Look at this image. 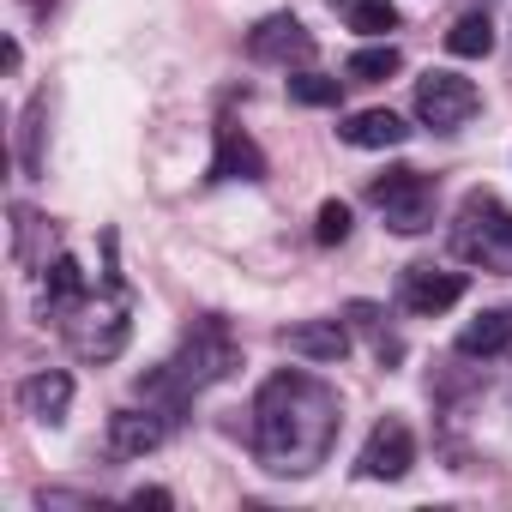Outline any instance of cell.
<instances>
[{
    "label": "cell",
    "mask_w": 512,
    "mask_h": 512,
    "mask_svg": "<svg viewBox=\"0 0 512 512\" xmlns=\"http://www.w3.org/2000/svg\"><path fill=\"white\" fill-rule=\"evenodd\" d=\"M338 422V392L308 368H284L253 398V452L272 476H314L332 458Z\"/></svg>",
    "instance_id": "obj_1"
},
{
    "label": "cell",
    "mask_w": 512,
    "mask_h": 512,
    "mask_svg": "<svg viewBox=\"0 0 512 512\" xmlns=\"http://www.w3.org/2000/svg\"><path fill=\"white\" fill-rule=\"evenodd\" d=\"M235 362H241V350H235L229 326H223V320H193V332L181 338V350H175L157 374H145V380H139V392H145V398H157L163 410H181L193 392H205V386L229 380V374H235Z\"/></svg>",
    "instance_id": "obj_2"
},
{
    "label": "cell",
    "mask_w": 512,
    "mask_h": 512,
    "mask_svg": "<svg viewBox=\"0 0 512 512\" xmlns=\"http://www.w3.org/2000/svg\"><path fill=\"white\" fill-rule=\"evenodd\" d=\"M452 253L482 272H512V211L488 193V187H470L458 199V217H452Z\"/></svg>",
    "instance_id": "obj_3"
},
{
    "label": "cell",
    "mask_w": 512,
    "mask_h": 512,
    "mask_svg": "<svg viewBox=\"0 0 512 512\" xmlns=\"http://www.w3.org/2000/svg\"><path fill=\"white\" fill-rule=\"evenodd\" d=\"M368 199L380 205V217L398 229V235H422L434 223V181L422 169H386L368 181Z\"/></svg>",
    "instance_id": "obj_4"
},
{
    "label": "cell",
    "mask_w": 512,
    "mask_h": 512,
    "mask_svg": "<svg viewBox=\"0 0 512 512\" xmlns=\"http://www.w3.org/2000/svg\"><path fill=\"white\" fill-rule=\"evenodd\" d=\"M476 103H482V91L464 79V73H422L416 79V115H422V127H434V133H452V127H464L470 115H476Z\"/></svg>",
    "instance_id": "obj_5"
},
{
    "label": "cell",
    "mask_w": 512,
    "mask_h": 512,
    "mask_svg": "<svg viewBox=\"0 0 512 512\" xmlns=\"http://www.w3.org/2000/svg\"><path fill=\"white\" fill-rule=\"evenodd\" d=\"M127 338H133V320H127L121 302H115V308H91V302H79L73 320H67V344H73L85 362H109V356H121Z\"/></svg>",
    "instance_id": "obj_6"
},
{
    "label": "cell",
    "mask_w": 512,
    "mask_h": 512,
    "mask_svg": "<svg viewBox=\"0 0 512 512\" xmlns=\"http://www.w3.org/2000/svg\"><path fill=\"white\" fill-rule=\"evenodd\" d=\"M410 464H416V434H410V422H404V416H380V422L368 428L362 452H356V470H362L368 482H398Z\"/></svg>",
    "instance_id": "obj_7"
},
{
    "label": "cell",
    "mask_w": 512,
    "mask_h": 512,
    "mask_svg": "<svg viewBox=\"0 0 512 512\" xmlns=\"http://www.w3.org/2000/svg\"><path fill=\"white\" fill-rule=\"evenodd\" d=\"M464 290H470L464 272H446V266H410V272L398 278V308L434 320V314H446L452 302H464Z\"/></svg>",
    "instance_id": "obj_8"
},
{
    "label": "cell",
    "mask_w": 512,
    "mask_h": 512,
    "mask_svg": "<svg viewBox=\"0 0 512 512\" xmlns=\"http://www.w3.org/2000/svg\"><path fill=\"white\" fill-rule=\"evenodd\" d=\"M247 55L253 61H278V67L314 61V37H308V25L296 13H272V19H260V25L247 31Z\"/></svg>",
    "instance_id": "obj_9"
},
{
    "label": "cell",
    "mask_w": 512,
    "mask_h": 512,
    "mask_svg": "<svg viewBox=\"0 0 512 512\" xmlns=\"http://www.w3.org/2000/svg\"><path fill=\"white\" fill-rule=\"evenodd\" d=\"M211 181H266V151L253 145L241 127H217V157H211Z\"/></svg>",
    "instance_id": "obj_10"
},
{
    "label": "cell",
    "mask_w": 512,
    "mask_h": 512,
    "mask_svg": "<svg viewBox=\"0 0 512 512\" xmlns=\"http://www.w3.org/2000/svg\"><path fill=\"white\" fill-rule=\"evenodd\" d=\"M284 350L302 362H344L350 356V326L344 320H302L284 332Z\"/></svg>",
    "instance_id": "obj_11"
},
{
    "label": "cell",
    "mask_w": 512,
    "mask_h": 512,
    "mask_svg": "<svg viewBox=\"0 0 512 512\" xmlns=\"http://www.w3.org/2000/svg\"><path fill=\"white\" fill-rule=\"evenodd\" d=\"M163 416L157 410H115L109 416V452L115 458H145V452H157L163 446Z\"/></svg>",
    "instance_id": "obj_12"
},
{
    "label": "cell",
    "mask_w": 512,
    "mask_h": 512,
    "mask_svg": "<svg viewBox=\"0 0 512 512\" xmlns=\"http://www.w3.org/2000/svg\"><path fill=\"white\" fill-rule=\"evenodd\" d=\"M67 404H73V374H61V368L31 374V380L19 386V410H25V416H37V422H61V416H67Z\"/></svg>",
    "instance_id": "obj_13"
},
{
    "label": "cell",
    "mask_w": 512,
    "mask_h": 512,
    "mask_svg": "<svg viewBox=\"0 0 512 512\" xmlns=\"http://www.w3.org/2000/svg\"><path fill=\"white\" fill-rule=\"evenodd\" d=\"M338 133H344V145H356V151H392V145L410 139V127H404L392 109H362V115H350Z\"/></svg>",
    "instance_id": "obj_14"
},
{
    "label": "cell",
    "mask_w": 512,
    "mask_h": 512,
    "mask_svg": "<svg viewBox=\"0 0 512 512\" xmlns=\"http://www.w3.org/2000/svg\"><path fill=\"white\" fill-rule=\"evenodd\" d=\"M512 350V308H488L458 332V356H506Z\"/></svg>",
    "instance_id": "obj_15"
},
{
    "label": "cell",
    "mask_w": 512,
    "mask_h": 512,
    "mask_svg": "<svg viewBox=\"0 0 512 512\" xmlns=\"http://www.w3.org/2000/svg\"><path fill=\"white\" fill-rule=\"evenodd\" d=\"M79 302H91V284H85V272H79V260H73V253H61V260L49 266V278H43V308H55V314H73Z\"/></svg>",
    "instance_id": "obj_16"
},
{
    "label": "cell",
    "mask_w": 512,
    "mask_h": 512,
    "mask_svg": "<svg viewBox=\"0 0 512 512\" xmlns=\"http://www.w3.org/2000/svg\"><path fill=\"white\" fill-rule=\"evenodd\" d=\"M338 19H344L356 37H386V31H398V7H392V0H338Z\"/></svg>",
    "instance_id": "obj_17"
},
{
    "label": "cell",
    "mask_w": 512,
    "mask_h": 512,
    "mask_svg": "<svg viewBox=\"0 0 512 512\" xmlns=\"http://www.w3.org/2000/svg\"><path fill=\"white\" fill-rule=\"evenodd\" d=\"M488 49H494V25H488L482 13L452 19V31H446V55H458V61H482Z\"/></svg>",
    "instance_id": "obj_18"
},
{
    "label": "cell",
    "mask_w": 512,
    "mask_h": 512,
    "mask_svg": "<svg viewBox=\"0 0 512 512\" xmlns=\"http://www.w3.org/2000/svg\"><path fill=\"white\" fill-rule=\"evenodd\" d=\"M404 67V55L392 49V43H380V49H356L350 61H344V79L350 85H380V79H392Z\"/></svg>",
    "instance_id": "obj_19"
},
{
    "label": "cell",
    "mask_w": 512,
    "mask_h": 512,
    "mask_svg": "<svg viewBox=\"0 0 512 512\" xmlns=\"http://www.w3.org/2000/svg\"><path fill=\"white\" fill-rule=\"evenodd\" d=\"M344 97V79H326V73H290V103L302 109H338Z\"/></svg>",
    "instance_id": "obj_20"
},
{
    "label": "cell",
    "mask_w": 512,
    "mask_h": 512,
    "mask_svg": "<svg viewBox=\"0 0 512 512\" xmlns=\"http://www.w3.org/2000/svg\"><path fill=\"white\" fill-rule=\"evenodd\" d=\"M314 241H320V247L350 241V205H344V199H326V205H320V217H314Z\"/></svg>",
    "instance_id": "obj_21"
},
{
    "label": "cell",
    "mask_w": 512,
    "mask_h": 512,
    "mask_svg": "<svg viewBox=\"0 0 512 512\" xmlns=\"http://www.w3.org/2000/svg\"><path fill=\"white\" fill-rule=\"evenodd\" d=\"M350 320H356L362 332H374V356H380V362H398V356H404V344H398L392 332H380V308L356 302V308H350Z\"/></svg>",
    "instance_id": "obj_22"
},
{
    "label": "cell",
    "mask_w": 512,
    "mask_h": 512,
    "mask_svg": "<svg viewBox=\"0 0 512 512\" xmlns=\"http://www.w3.org/2000/svg\"><path fill=\"white\" fill-rule=\"evenodd\" d=\"M133 506H169V488H133Z\"/></svg>",
    "instance_id": "obj_23"
},
{
    "label": "cell",
    "mask_w": 512,
    "mask_h": 512,
    "mask_svg": "<svg viewBox=\"0 0 512 512\" xmlns=\"http://www.w3.org/2000/svg\"><path fill=\"white\" fill-rule=\"evenodd\" d=\"M31 7H37V13H49V7H55V0H31Z\"/></svg>",
    "instance_id": "obj_24"
}]
</instances>
